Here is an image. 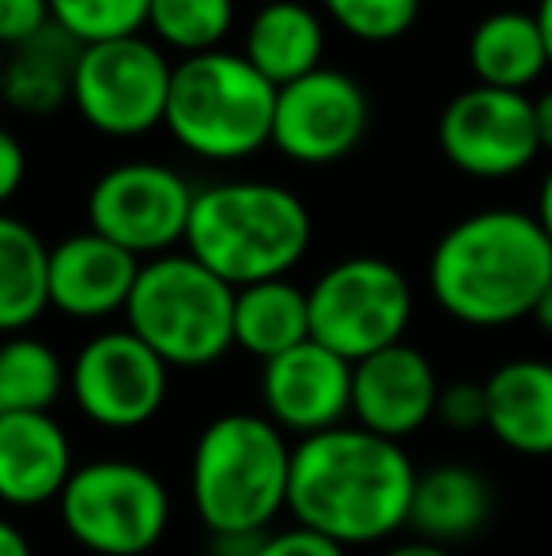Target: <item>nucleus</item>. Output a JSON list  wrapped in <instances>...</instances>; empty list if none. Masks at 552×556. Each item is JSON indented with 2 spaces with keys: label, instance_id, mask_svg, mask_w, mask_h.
Here are the masks:
<instances>
[{
  "label": "nucleus",
  "instance_id": "f257e3e1",
  "mask_svg": "<svg viewBox=\"0 0 552 556\" xmlns=\"http://www.w3.org/2000/svg\"><path fill=\"white\" fill-rule=\"evenodd\" d=\"M416 469L401 443L363 428H333L292 446L287 511L295 527L348 545H375L409 519Z\"/></svg>",
  "mask_w": 552,
  "mask_h": 556
},
{
  "label": "nucleus",
  "instance_id": "f03ea898",
  "mask_svg": "<svg viewBox=\"0 0 552 556\" xmlns=\"http://www.w3.org/2000/svg\"><path fill=\"white\" fill-rule=\"evenodd\" d=\"M427 285L454 323L496 330L530 318L552 285V247L530 213L485 208L435 242Z\"/></svg>",
  "mask_w": 552,
  "mask_h": 556
},
{
  "label": "nucleus",
  "instance_id": "7ed1b4c3",
  "mask_svg": "<svg viewBox=\"0 0 552 556\" xmlns=\"http://www.w3.org/2000/svg\"><path fill=\"white\" fill-rule=\"evenodd\" d=\"M310 247V213L277 182H220L193 193L185 254L231 288L280 280Z\"/></svg>",
  "mask_w": 552,
  "mask_h": 556
},
{
  "label": "nucleus",
  "instance_id": "20e7f679",
  "mask_svg": "<svg viewBox=\"0 0 552 556\" xmlns=\"http://www.w3.org/2000/svg\"><path fill=\"white\" fill-rule=\"evenodd\" d=\"M292 446L269 417L223 413L197 435L190 492L208 534H266L287 511Z\"/></svg>",
  "mask_w": 552,
  "mask_h": 556
},
{
  "label": "nucleus",
  "instance_id": "39448f33",
  "mask_svg": "<svg viewBox=\"0 0 552 556\" xmlns=\"http://www.w3.org/2000/svg\"><path fill=\"white\" fill-rule=\"evenodd\" d=\"M273 84L243 53L213 50L175 65L163 125L185 152L235 163L273 140Z\"/></svg>",
  "mask_w": 552,
  "mask_h": 556
},
{
  "label": "nucleus",
  "instance_id": "423d86ee",
  "mask_svg": "<svg viewBox=\"0 0 552 556\" xmlns=\"http://www.w3.org/2000/svg\"><path fill=\"white\" fill-rule=\"evenodd\" d=\"M126 318L167 367H208L235 349V288L190 254L140 265Z\"/></svg>",
  "mask_w": 552,
  "mask_h": 556
},
{
  "label": "nucleus",
  "instance_id": "0eeeda50",
  "mask_svg": "<svg viewBox=\"0 0 552 556\" xmlns=\"http://www.w3.org/2000/svg\"><path fill=\"white\" fill-rule=\"evenodd\" d=\"M310 341L348 364L398 344L413 318V288L386 257H345L307 292Z\"/></svg>",
  "mask_w": 552,
  "mask_h": 556
},
{
  "label": "nucleus",
  "instance_id": "6e6552de",
  "mask_svg": "<svg viewBox=\"0 0 552 556\" xmlns=\"http://www.w3.org/2000/svg\"><path fill=\"white\" fill-rule=\"evenodd\" d=\"M57 504L73 542L95 556H144L159 545L170 522L167 484L126 458L73 469Z\"/></svg>",
  "mask_w": 552,
  "mask_h": 556
},
{
  "label": "nucleus",
  "instance_id": "1a4fd4ad",
  "mask_svg": "<svg viewBox=\"0 0 552 556\" xmlns=\"http://www.w3.org/2000/svg\"><path fill=\"white\" fill-rule=\"evenodd\" d=\"M170 73L175 65L144 35L84 46L73 106L106 137H140L167 117Z\"/></svg>",
  "mask_w": 552,
  "mask_h": 556
},
{
  "label": "nucleus",
  "instance_id": "9d476101",
  "mask_svg": "<svg viewBox=\"0 0 552 556\" xmlns=\"http://www.w3.org/2000/svg\"><path fill=\"white\" fill-rule=\"evenodd\" d=\"M193 186L163 163H118L88 193L91 231L118 242L133 257L170 254L185 242L193 208Z\"/></svg>",
  "mask_w": 552,
  "mask_h": 556
},
{
  "label": "nucleus",
  "instance_id": "9b49d317",
  "mask_svg": "<svg viewBox=\"0 0 552 556\" xmlns=\"http://www.w3.org/2000/svg\"><path fill=\"white\" fill-rule=\"evenodd\" d=\"M439 148L462 175L511 178L541 152L534 99L526 91L473 88L458 91L439 114Z\"/></svg>",
  "mask_w": 552,
  "mask_h": 556
},
{
  "label": "nucleus",
  "instance_id": "f8f14e48",
  "mask_svg": "<svg viewBox=\"0 0 552 556\" xmlns=\"http://www.w3.org/2000/svg\"><path fill=\"white\" fill-rule=\"evenodd\" d=\"M371 125V103L360 80L341 68H314L277 88L273 140L287 160L325 167L360 148Z\"/></svg>",
  "mask_w": 552,
  "mask_h": 556
},
{
  "label": "nucleus",
  "instance_id": "ddd939ff",
  "mask_svg": "<svg viewBox=\"0 0 552 556\" xmlns=\"http://www.w3.org/2000/svg\"><path fill=\"white\" fill-rule=\"evenodd\" d=\"M170 367L129 330L91 337L73 359L68 390L76 409L103 428H140L167 402Z\"/></svg>",
  "mask_w": 552,
  "mask_h": 556
},
{
  "label": "nucleus",
  "instance_id": "4468645a",
  "mask_svg": "<svg viewBox=\"0 0 552 556\" xmlns=\"http://www.w3.org/2000/svg\"><path fill=\"white\" fill-rule=\"evenodd\" d=\"M261 402L280 432L303 440L333 432L352 413V364L318 341H303L261 367Z\"/></svg>",
  "mask_w": 552,
  "mask_h": 556
},
{
  "label": "nucleus",
  "instance_id": "2eb2a0df",
  "mask_svg": "<svg viewBox=\"0 0 552 556\" xmlns=\"http://www.w3.org/2000/svg\"><path fill=\"white\" fill-rule=\"evenodd\" d=\"M439 379L432 359L413 344L398 341L375 356L352 364V417L363 432L383 440H409L435 420Z\"/></svg>",
  "mask_w": 552,
  "mask_h": 556
},
{
  "label": "nucleus",
  "instance_id": "dca6fc26",
  "mask_svg": "<svg viewBox=\"0 0 552 556\" xmlns=\"http://www.w3.org/2000/svg\"><path fill=\"white\" fill-rule=\"evenodd\" d=\"M140 257L95 231L68 235L50 247V307L68 318H106L126 311Z\"/></svg>",
  "mask_w": 552,
  "mask_h": 556
},
{
  "label": "nucleus",
  "instance_id": "f3484780",
  "mask_svg": "<svg viewBox=\"0 0 552 556\" xmlns=\"http://www.w3.org/2000/svg\"><path fill=\"white\" fill-rule=\"evenodd\" d=\"M73 446L50 413H0V500L38 507L61 500L73 477Z\"/></svg>",
  "mask_w": 552,
  "mask_h": 556
},
{
  "label": "nucleus",
  "instance_id": "a211bd4d",
  "mask_svg": "<svg viewBox=\"0 0 552 556\" xmlns=\"http://www.w3.org/2000/svg\"><path fill=\"white\" fill-rule=\"evenodd\" d=\"M496 492L480 469L462 462H439L427 473H416L413 496H409L406 527L416 542L427 545H454L470 542L492 522Z\"/></svg>",
  "mask_w": 552,
  "mask_h": 556
},
{
  "label": "nucleus",
  "instance_id": "6ab92c4d",
  "mask_svg": "<svg viewBox=\"0 0 552 556\" xmlns=\"http://www.w3.org/2000/svg\"><path fill=\"white\" fill-rule=\"evenodd\" d=\"M488 432L508 451L545 458L552 454V364L508 359L485 379Z\"/></svg>",
  "mask_w": 552,
  "mask_h": 556
},
{
  "label": "nucleus",
  "instance_id": "aec40b11",
  "mask_svg": "<svg viewBox=\"0 0 552 556\" xmlns=\"http://www.w3.org/2000/svg\"><path fill=\"white\" fill-rule=\"evenodd\" d=\"M80 53L84 42H76L57 23L42 27L15 50H4L0 53V96H4V103L30 117L57 114L65 103H73Z\"/></svg>",
  "mask_w": 552,
  "mask_h": 556
},
{
  "label": "nucleus",
  "instance_id": "412c9836",
  "mask_svg": "<svg viewBox=\"0 0 552 556\" xmlns=\"http://www.w3.org/2000/svg\"><path fill=\"white\" fill-rule=\"evenodd\" d=\"M325 30L322 20L299 0H269L246 27L243 58L266 76L273 88L299 80L322 68Z\"/></svg>",
  "mask_w": 552,
  "mask_h": 556
},
{
  "label": "nucleus",
  "instance_id": "4be33fe9",
  "mask_svg": "<svg viewBox=\"0 0 552 556\" xmlns=\"http://www.w3.org/2000/svg\"><path fill=\"white\" fill-rule=\"evenodd\" d=\"M470 68L477 84L526 91L549 68V50L534 12H492L470 35Z\"/></svg>",
  "mask_w": 552,
  "mask_h": 556
},
{
  "label": "nucleus",
  "instance_id": "5701e85b",
  "mask_svg": "<svg viewBox=\"0 0 552 556\" xmlns=\"http://www.w3.org/2000/svg\"><path fill=\"white\" fill-rule=\"evenodd\" d=\"M310 341L307 292L287 277L235 288V349H246L261 364Z\"/></svg>",
  "mask_w": 552,
  "mask_h": 556
},
{
  "label": "nucleus",
  "instance_id": "b1692460",
  "mask_svg": "<svg viewBox=\"0 0 552 556\" xmlns=\"http://www.w3.org/2000/svg\"><path fill=\"white\" fill-rule=\"evenodd\" d=\"M50 307V247L30 224L0 213V333H23Z\"/></svg>",
  "mask_w": 552,
  "mask_h": 556
},
{
  "label": "nucleus",
  "instance_id": "393cba45",
  "mask_svg": "<svg viewBox=\"0 0 552 556\" xmlns=\"http://www.w3.org/2000/svg\"><path fill=\"white\" fill-rule=\"evenodd\" d=\"M65 390V364L38 337L0 344V413H50Z\"/></svg>",
  "mask_w": 552,
  "mask_h": 556
},
{
  "label": "nucleus",
  "instance_id": "a878e982",
  "mask_svg": "<svg viewBox=\"0 0 552 556\" xmlns=\"http://www.w3.org/2000/svg\"><path fill=\"white\" fill-rule=\"evenodd\" d=\"M235 23V0H152L147 27L163 46H175L185 58L220 50Z\"/></svg>",
  "mask_w": 552,
  "mask_h": 556
},
{
  "label": "nucleus",
  "instance_id": "bb28decb",
  "mask_svg": "<svg viewBox=\"0 0 552 556\" xmlns=\"http://www.w3.org/2000/svg\"><path fill=\"white\" fill-rule=\"evenodd\" d=\"M152 0H50V15L76 42L95 46L133 38L147 27Z\"/></svg>",
  "mask_w": 552,
  "mask_h": 556
},
{
  "label": "nucleus",
  "instance_id": "cd10ccee",
  "mask_svg": "<svg viewBox=\"0 0 552 556\" xmlns=\"http://www.w3.org/2000/svg\"><path fill=\"white\" fill-rule=\"evenodd\" d=\"M341 30L363 42H394L420 15V0H322Z\"/></svg>",
  "mask_w": 552,
  "mask_h": 556
},
{
  "label": "nucleus",
  "instance_id": "c85d7f7f",
  "mask_svg": "<svg viewBox=\"0 0 552 556\" xmlns=\"http://www.w3.org/2000/svg\"><path fill=\"white\" fill-rule=\"evenodd\" d=\"M435 420H442L454 432H480L488 425L485 382H450V387H439Z\"/></svg>",
  "mask_w": 552,
  "mask_h": 556
},
{
  "label": "nucleus",
  "instance_id": "c756f323",
  "mask_svg": "<svg viewBox=\"0 0 552 556\" xmlns=\"http://www.w3.org/2000/svg\"><path fill=\"white\" fill-rule=\"evenodd\" d=\"M50 23V0H0V50H15Z\"/></svg>",
  "mask_w": 552,
  "mask_h": 556
},
{
  "label": "nucleus",
  "instance_id": "7c9ffc66",
  "mask_svg": "<svg viewBox=\"0 0 552 556\" xmlns=\"http://www.w3.org/2000/svg\"><path fill=\"white\" fill-rule=\"evenodd\" d=\"M254 556H345L337 542L330 538L314 534L307 527H292V530H280V534H266Z\"/></svg>",
  "mask_w": 552,
  "mask_h": 556
},
{
  "label": "nucleus",
  "instance_id": "2f4dec72",
  "mask_svg": "<svg viewBox=\"0 0 552 556\" xmlns=\"http://www.w3.org/2000/svg\"><path fill=\"white\" fill-rule=\"evenodd\" d=\"M23 175H27L23 144L8 129H0V205L15 198V190L23 186Z\"/></svg>",
  "mask_w": 552,
  "mask_h": 556
},
{
  "label": "nucleus",
  "instance_id": "473e14b6",
  "mask_svg": "<svg viewBox=\"0 0 552 556\" xmlns=\"http://www.w3.org/2000/svg\"><path fill=\"white\" fill-rule=\"evenodd\" d=\"M266 534H208V556H254Z\"/></svg>",
  "mask_w": 552,
  "mask_h": 556
},
{
  "label": "nucleus",
  "instance_id": "72a5a7b5",
  "mask_svg": "<svg viewBox=\"0 0 552 556\" xmlns=\"http://www.w3.org/2000/svg\"><path fill=\"white\" fill-rule=\"evenodd\" d=\"M534 125H538V144L552 152V88L534 99Z\"/></svg>",
  "mask_w": 552,
  "mask_h": 556
},
{
  "label": "nucleus",
  "instance_id": "f704fd0d",
  "mask_svg": "<svg viewBox=\"0 0 552 556\" xmlns=\"http://www.w3.org/2000/svg\"><path fill=\"white\" fill-rule=\"evenodd\" d=\"M0 556H35L30 553V542L12 527V522L0 519Z\"/></svg>",
  "mask_w": 552,
  "mask_h": 556
},
{
  "label": "nucleus",
  "instance_id": "c9c22d12",
  "mask_svg": "<svg viewBox=\"0 0 552 556\" xmlns=\"http://www.w3.org/2000/svg\"><path fill=\"white\" fill-rule=\"evenodd\" d=\"M534 220H538V227L545 231V239H549V247H552V170L545 175V182H541L538 213H534Z\"/></svg>",
  "mask_w": 552,
  "mask_h": 556
},
{
  "label": "nucleus",
  "instance_id": "e433bc0d",
  "mask_svg": "<svg viewBox=\"0 0 552 556\" xmlns=\"http://www.w3.org/2000/svg\"><path fill=\"white\" fill-rule=\"evenodd\" d=\"M378 556H450L442 545H427V542H406V545H394V549L378 553Z\"/></svg>",
  "mask_w": 552,
  "mask_h": 556
},
{
  "label": "nucleus",
  "instance_id": "4c0bfd02",
  "mask_svg": "<svg viewBox=\"0 0 552 556\" xmlns=\"http://www.w3.org/2000/svg\"><path fill=\"white\" fill-rule=\"evenodd\" d=\"M530 318L538 323V330H541V333H549V337H552V285L545 288V292H541V300L534 303Z\"/></svg>",
  "mask_w": 552,
  "mask_h": 556
},
{
  "label": "nucleus",
  "instance_id": "58836bf2",
  "mask_svg": "<svg viewBox=\"0 0 552 556\" xmlns=\"http://www.w3.org/2000/svg\"><path fill=\"white\" fill-rule=\"evenodd\" d=\"M538 27L541 38H545V50H549V65H552V0H538Z\"/></svg>",
  "mask_w": 552,
  "mask_h": 556
}]
</instances>
